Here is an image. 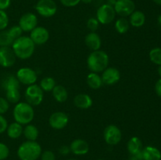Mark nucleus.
Segmentation results:
<instances>
[{
  "label": "nucleus",
  "mask_w": 161,
  "mask_h": 160,
  "mask_svg": "<svg viewBox=\"0 0 161 160\" xmlns=\"http://www.w3.org/2000/svg\"><path fill=\"white\" fill-rule=\"evenodd\" d=\"M9 155V149L7 145L0 142V160H4L7 158Z\"/></svg>",
  "instance_id": "f704fd0d"
},
{
  "label": "nucleus",
  "mask_w": 161,
  "mask_h": 160,
  "mask_svg": "<svg viewBox=\"0 0 161 160\" xmlns=\"http://www.w3.org/2000/svg\"><path fill=\"white\" fill-rule=\"evenodd\" d=\"M74 104L80 109H88L93 105V100L88 94L79 93L74 98Z\"/></svg>",
  "instance_id": "a211bd4d"
},
{
  "label": "nucleus",
  "mask_w": 161,
  "mask_h": 160,
  "mask_svg": "<svg viewBox=\"0 0 161 160\" xmlns=\"http://www.w3.org/2000/svg\"><path fill=\"white\" fill-rule=\"evenodd\" d=\"M16 77L20 82V83L26 85L28 86L36 84L38 78V75L36 71L28 67H21L19 69L16 74Z\"/></svg>",
  "instance_id": "1a4fd4ad"
},
{
  "label": "nucleus",
  "mask_w": 161,
  "mask_h": 160,
  "mask_svg": "<svg viewBox=\"0 0 161 160\" xmlns=\"http://www.w3.org/2000/svg\"><path fill=\"white\" fill-rule=\"evenodd\" d=\"M53 98L59 103H64L69 97V93L66 88L61 85H56L51 91Z\"/></svg>",
  "instance_id": "412c9836"
},
{
  "label": "nucleus",
  "mask_w": 161,
  "mask_h": 160,
  "mask_svg": "<svg viewBox=\"0 0 161 160\" xmlns=\"http://www.w3.org/2000/svg\"><path fill=\"white\" fill-rule=\"evenodd\" d=\"M61 4L66 7H74L81 2V0H60Z\"/></svg>",
  "instance_id": "4c0bfd02"
},
{
  "label": "nucleus",
  "mask_w": 161,
  "mask_h": 160,
  "mask_svg": "<svg viewBox=\"0 0 161 160\" xmlns=\"http://www.w3.org/2000/svg\"><path fill=\"white\" fill-rule=\"evenodd\" d=\"M8 32L10 35L11 37L13 38L14 41L17 39L20 38V36H22L24 31H22V29L20 28V27L19 25H14V26L11 27L9 30H8Z\"/></svg>",
  "instance_id": "2f4dec72"
},
{
  "label": "nucleus",
  "mask_w": 161,
  "mask_h": 160,
  "mask_svg": "<svg viewBox=\"0 0 161 160\" xmlns=\"http://www.w3.org/2000/svg\"><path fill=\"white\" fill-rule=\"evenodd\" d=\"M130 28V23L126 17H120L115 23V29L119 34H125Z\"/></svg>",
  "instance_id": "bb28decb"
},
{
  "label": "nucleus",
  "mask_w": 161,
  "mask_h": 160,
  "mask_svg": "<svg viewBox=\"0 0 161 160\" xmlns=\"http://www.w3.org/2000/svg\"><path fill=\"white\" fill-rule=\"evenodd\" d=\"M149 59L153 64L161 65V48L156 47L152 49L149 52Z\"/></svg>",
  "instance_id": "7c9ffc66"
},
{
  "label": "nucleus",
  "mask_w": 161,
  "mask_h": 160,
  "mask_svg": "<svg viewBox=\"0 0 161 160\" xmlns=\"http://www.w3.org/2000/svg\"><path fill=\"white\" fill-rule=\"evenodd\" d=\"M9 24V17L4 10H0V31L7 28Z\"/></svg>",
  "instance_id": "72a5a7b5"
},
{
  "label": "nucleus",
  "mask_w": 161,
  "mask_h": 160,
  "mask_svg": "<svg viewBox=\"0 0 161 160\" xmlns=\"http://www.w3.org/2000/svg\"><path fill=\"white\" fill-rule=\"evenodd\" d=\"M158 74H159V75H160V77L161 78V65L159 66V67H158Z\"/></svg>",
  "instance_id": "de8ad7c7"
},
{
  "label": "nucleus",
  "mask_w": 161,
  "mask_h": 160,
  "mask_svg": "<svg viewBox=\"0 0 161 160\" xmlns=\"http://www.w3.org/2000/svg\"><path fill=\"white\" fill-rule=\"evenodd\" d=\"M85 44L92 51L100 50L102 46V39L96 32H90L85 37Z\"/></svg>",
  "instance_id": "f3484780"
},
{
  "label": "nucleus",
  "mask_w": 161,
  "mask_h": 160,
  "mask_svg": "<svg viewBox=\"0 0 161 160\" xmlns=\"http://www.w3.org/2000/svg\"><path fill=\"white\" fill-rule=\"evenodd\" d=\"M6 99L9 103L11 104H17L20 102V89H12L6 90Z\"/></svg>",
  "instance_id": "c85d7f7f"
},
{
  "label": "nucleus",
  "mask_w": 161,
  "mask_h": 160,
  "mask_svg": "<svg viewBox=\"0 0 161 160\" xmlns=\"http://www.w3.org/2000/svg\"><path fill=\"white\" fill-rule=\"evenodd\" d=\"M16 56L19 59L26 60L31 57L36 50V45L29 36H20L11 45Z\"/></svg>",
  "instance_id": "f257e3e1"
},
{
  "label": "nucleus",
  "mask_w": 161,
  "mask_h": 160,
  "mask_svg": "<svg viewBox=\"0 0 161 160\" xmlns=\"http://www.w3.org/2000/svg\"><path fill=\"white\" fill-rule=\"evenodd\" d=\"M127 151L130 155H136L142 151V142L138 136H133L127 142Z\"/></svg>",
  "instance_id": "5701e85b"
},
{
  "label": "nucleus",
  "mask_w": 161,
  "mask_h": 160,
  "mask_svg": "<svg viewBox=\"0 0 161 160\" xmlns=\"http://www.w3.org/2000/svg\"><path fill=\"white\" fill-rule=\"evenodd\" d=\"M99 24H100V23L95 17H91L86 21V27L91 32H96V31L98 28Z\"/></svg>",
  "instance_id": "473e14b6"
},
{
  "label": "nucleus",
  "mask_w": 161,
  "mask_h": 160,
  "mask_svg": "<svg viewBox=\"0 0 161 160\" xmlns=\"http://www.w3.org/2000/svg\"><path fill=\"white\" fill-rule=\"evenodd\" d=\"M17 60L15 53L10 46H0V66L10 67Z\"/></svg>",
  "instance_id": "f8f14e48"
},
{
  "label": "nucleus",
  "mask_w": 161,
  "mask_h": 160,
  "mask_svg": "<svg viewBox=\"0 0 161 160\" xmlns=\"http://www.w3.org/2000/svg\"><path fill=\"white\" fill-rule=\"evenodd\" d=\"M14 40L8 32V30L0 31V46H11Z\"/></svg>",
  "instance_id": "c756f323"
},
{
  "label": "nucleus",
  "mask_w": 161,
  "mask_h": 160,
  "mask_svg": "<svg viewBox=\"0 0 161 160\" xmlns=\"http://www.w3.org/2000/svg\"><path fill=\"white\" fill-rule=\"evenodd\" d=\"M41 160H56V157H55L54 153L51 151H45V152H42L40 155Z\"/></svg>",
  "instance_id": "e433bc0d"
},
{
  "label": "nucleus",
  "mask_w": 161,
  "mask_h": 160,
  "mask_svg": "<svg viewBox=\"0 0 161 160\" xmlns=\"http://www.w3.org/2000/svg\"><path fill=\"white\" fill-rule=\"evenodd\" d=\"M102 73V75H101V77L103 84L112 86L117 83L120 80V72L114 67H108Z\"/></svg>",
  "instance_id": "2eb2a0df"
},
{
  "label": "nucleus",
  "mask_w": 161,
  "mask_h": 160,
  "mask_svg": "<svg viewBox=\"0 0 161 160\" xmlns=\"http://www.w3.org/2000/svg\"><path fill=\"white\" fill-rule=\"evenodd\" d=\"M104 140L108 145H116L122 139L120 129L115 125H108L105 127L103 133Z\"/></svg>",
  "instance_id": "6e6552de"
},
{
  "label": "nucleus",
  "mask_w": 161,
  "mask_h": 160,
  "mask_svg": "<svg viewBox=\"0 0 161 160\" xmlns=\"http://www.w3.org/2000/svg\"><path fill=\"white\" fill-rule=\"evenodd\" d=\"M155 90L157 95H158L160 97H161V78H160V79L156 83Z\"/></svg>",
  "instance_id": "a19ab883"
},
{
  "label": "nucleus",
  "mask_w": 161,
  "mask_h": 160,
  "mask_svg": "<svg viewBox=\"0 0 161 160\" xmlns=\"http://www.w3.org/2000/svg\"><path fill=\"white\" fill-rule=\"evenodd\" d=\"M69 116L63 111H56L49 118V124L51 128L60 130L67 126L69 124Z\"/></svg>",
  "instance_id": "9b49d317"
},
{
  "label": "nucleus",
  "mask_w": 161,
  "mask_h": 160,
  "mask_svg": "<svg viewBox=\"0 0 161 160\" xmlns=\"http://www.w3.org/2000/svg\"><path fill=\"white\" fill-rule=\"evenodd\" d=\"M39 130L37 127L31 123L25 125L23 130V134L27 141H36L37 138L39 137Z\"/></svg>",
  "instance_id": "393cba45"
},
{
  "label": "nucleus",
  "mask_w": 161,
  "mask_h": 160,
  "mask_svg": "<svg viewBox=\"0 0 161 160\" xmlns=\"http://www.w3.org/2000/svg\"><path fill=\"white\" fill-rule=\"evenodd\" d=\"M113 7L116 13L120 17H129L135 10V4L133 0H117Z\"/></svg>",
  "instance_id": "9d476101"
},
{
  "label": "nucleus",
  "mask_w": 161,
  "mask_h": 160,
  "mask_svg": "<svg viewBox=\"0 0 161 160\" xmlns=\"http://www.w3.org/2000/svg\"><path fill=\"white\" fill-rule=\"evenodd\" d=\"M143 160H161V152L153 146H147L142 151Z\"/></svg>",
  "instance_id": "6ab92c4d"
},
{
  "label": "nucleus",
  "mask_w": 161,
  "mask_h": 160,
  "mask_svg": "<svg viewBox=\"0 0 161 160\" xmlns=\"http://www.w3.org/2000/svg\"><path fill=\"white\" fill-rule=\"evenodd\" d=\"M97 160H104V159H101V158H99V159H97Z\"/></svg>",
  "instance_id": "3c124183"
},
{
  "label": "nucleus",
  "mask_w": 161,
  "mask_h": 160,
  "mask_svg": "<svg viewBox=\"0 0 161 160\" xmlns=\"http://www.w3.org/2000/svg\"><path fill=\"white\" fill-rule=\"evenodd\" d=\"M29 37L35 45H41L48 42L50 39V33L48 30L44 27L37 26L30 32Z\"/></svg>",
  "instance_id": "ddd939ff"
},
{
  "label": "nucleus",
  "mask_w": 161,
  "mask_h": 160,
  "mask_svg": "<svg viewBox=\"0 0 161 160\" xmlns=\"http://www.w3.org/2000/svg\"><path fill=\"white\" fill-rule=\"evenodd\" d=\"M129 23L130 25L135 28H140L143 26L146 22V15L143 12L140 10H135L130 16Z\"/></svg>",
  "instance_id": "aec40b11"
},
{
  "label": "nucleus",
  "mask_w": 161,
  "mask_h": 160,
  "mask_svg": "<svg viewBox=\"0 0 161 160\" xmlns=\"http://www.w3.org/2000/svg\"><path fill=\"white\" fill-rule=\"evenodd\" d=\"M68 160H77V159H75V158H71V159H68Z\"/></svg>",
  "instance_id": "8fccbe9b"
},
{
  "label": "nucleus",
  "mask_w": 161,
  "mask_h": 160,
  "mask_svg": "<svg viewBox=\"0 0 161 160\" xmlns=\"http://www.w3.org/2000/svg\"><path fill=\"white\" fill-rule=\"evenodd\" d=\"M93 0H81V2H83V3H86V4H89L92 2Z\"/></svg>",
  "instance_id": "a18cd8bd"
},
{
  "label": "nucleus",
  "mask_w": 161,
  "mask_h": 160,
  "mask_svg": "<svg viewBox=\"0 0 161 160\" xmlns=\"http://www.w3.org/2000/svg\"><path fill=\"white\" fill-rule=\"evenodd\" d=\"M13 115L15 122L22 125H26L31 123L34 119V108L27 102H18L14 107Z\"/></svg>",
  "instance_id": "7ed1b4c3"
},
{
  "label": "nucleus",
  "mask_w": 161,
  "mask_h": 160,
  "mask_svg": "<svg viewBox=\"0 0 161 160\" xmlns=\"http://www.w3.org/2000/svg\"><path fill=\"white\" fill-rule=\"evenodd\" d=\"M109 57L107 53L103 50L92 51L87 57L86 64L89 70L94 73H101L108 67Z\"/></svg>",
  "instance_id": "f03ea898"
},
{
  "label": "nucleus",
  "mask_w": 161,
  "mask_h": 160,
  "mask_svg": "<svg viewBox=\"0 0 161 160\" xmlns=\"http://www.w3.org/2000/svg\"><path fill=\"white\" fill-rule=\"evenodd\" d=\"M23 125L17 122H12L8 125L6 129V133L11 139H17L23 134Z\"/></svg>",
  "instance_id": "4be33fe9"
},
{
  "label": "nucleus",
  "mask_w": 161,
  "mask_h": 160,
  "mask_svg": "<svg viewBox=\"0 0 161 160\" xmlns=\"http://www.w3.org/2000/svg\"><path fill=\"white\" fill-rule=\"evenodd\" d=\"M20 82L14 75H8L3 82V87L5 90L12 89H20Z\"/></svg>",
  "instance_id": "a878e982"
},
{
  "label": "nucleus",
  "mask_w": 161,
  "mask_h": 160,
  "mask_svg": "<svg viewBox=\"0 0 161 160\" xmlns=\"http://www.w3.org/2000/svg\"><path fill=\"white\" fill-rule=\"evenodd\" d=\"M108 4H110V5H114L115 3H116V2L117 1V0H108Z\"/></svg>",
  "instance_id": "c03bdc74"
},
{
  "label": "nucleus",
  "mask_w": 161,
  "mask_h": 160,
  "mask_svg": "<svg viewBox=\"0 0 161 160\" xmlns=\"http://www.w3.org/2000/svg\"><path fill=\"white\" fill-rule=\"evenodd\" d=\"M43 90L39 85L33 84L28 86L25 89V97L26 102L32 107L39 106L43 100Z\"/></svg>",
  "instance_id": "39448f33"
},
{
  "label": "nucleus",
  "mask_w": 161,
  "mask_h": 160,
  "mask_svg": "<svg viewBox=\"0 0 161 160\" xmlns=\"http://www.w3.org/2000/svg\"><path fill=\"white\" fill-rule=\"evenodd\" d=\"M7 126V120L3 115H0V133H3L4 132H6Z\"/></svg>",
  "instance_id": "58836bf2"
},
{
  "label": "nucleus",
  "mask_w": 161,
  "mask_h": 160,
  "mask_svg": "<svg viewBox=\"0 0 161 160\" xmlns=\"http://www.w3.org/2000/svg\"><path fill=\"white\" fill-rule=\"evenodd\" d=\"M116 12L113 5L103 4L97 9L96 18L101 24H109L116 17Z\"/></svg>",
  "instance_id": "423d86ee"
},
{
  "label": "nucleus",
  "mask_w": 161,
  "mask_h": 160,
  "mask_svg": "<svg viewBox=\"0 0 161 160\" xmlns=\"http://www.w3.org/2000/svg\"><path fill=\"white\" fill-rule=\"evenodd\" d=\"M41 154L42 147L36 141H25L17 149V156L20 160H37Z\"/></svg>",
  "instance_id": "20e7f679"
},
{
  "label": "nucleus",
  "mask_w": 161,
  "mask_h": 160,
  "mask_svg": "<svg viewBox=\"0 0 161 160\" xmlns=\"http://www.w3.org/2000/svg\"><path fill=\"white\" fill-rule=\"evenodd\" d=\"M9 108V103L4 97H0V115H3L7 112Z\"/></svg>",
  "instance_id": "c9c22d12"
},
{
  "label": "nucleus",
  "mask_w": 161,
  "mask_h": 160,
  "mask_svg": "<svg viewBox=\"0 0 161 160\" xmlns=\"http://www.w3.org/2000/svg\"><path fill=\"white\" fill-rule=\"evenodd\" d=\"M71 152L76 155H86L89 152V144L85 140L75 139L71 143L70 146Z\"/></svg>",
  "instance_id": "dca6fc26"
},
{
  "label": "nucleus",
  "mask_w": 161,
  "mask_h": 160,
  "mask_svg": "<svg viewBox=\"0 0 161 160\" xmlns=\"http://www.w3.org/2000/svg\"><path fill=\"white\" fill-rule=\"evenodd\" d=\"M36 12L42 17H53L58 10V6L53 0H39L35 6Z\"/></svg>",
  "instance_id": "0eeeda50"
},
{
  "label": "nucleus",
  "mask_w": 161,
  "mask_h": 160,
  "mask_svg": "<svg viewBox=\"0 0 161 160\" xmlns=\"http://www.w3.org/2000/svg\"><path fill=\"white\" fill-rule=\"evenodd\" d=\"M158 24H159V25L161 27V15H160L158 17Z\"/></svg>",
  "instance_id": "09e8293b"
},
{
  "label": "nucleus",
  "mask_w": 161,
  "mask_h": 160,
  "mask_svg": "<svg viewBox=\"0 0 161 160\" xmlns=\"http://www.w3.org/2000/svg\"><path fill=\"white\" fill-rule=\"evenodd\" d=\"M153 1L157 5L161 6V0H153Z\"/></svg>",
  "instance_id": "49530a36"
},
{
  "label": "nucleus",
  "mask_w": 161,
  "mask_h": 160,
  "mask_svg": "<svg viewBox=\"0 0 161 160\" xmlns=\"http://www.w3.org/2000/svg\"><path fill=\"white\" fill-rule=\"evenodd\" d=\"M56 85V81H55L54 78L49 76L45 77V78H42L40 81V83H39V86H40L41 89L43 90V92L44 91H45V92H50V91H52Z\"/></svg>",
  "instance_id": "cd10ccee"
},
{
  "label": "nucleus",
  "mask_w": 161,
  "mask_h": 160,
  "mask_svg": "<svg viewBox=\"0 0 161 160\" xmlns=\"http://www.w3.org/2000/svg\"><path fill=\"white\" fill-rule=\"evenodd\" d=\"M86 83L88 86L93 89H98L103 85L102 77L98 73L91 72L86 77Z\"/></svg>",
  "instance_id": "b1692460"
},
{
  "label": "nucleus",
  "mask_w": 161,
  "mask_h": 160,
  "mask_svg": "<svg viewBox=\"0 0 161 160\" xmlns=\"http://www.w3.org/2000/svg\"><path fill=\"white\" fill-rule=\"evenodd\" d=\"M59 152H60V153L62 154V155H67V154H69V152H71L70 147H68V146H66V145H63L60 147Z\"/></svg>",
  "instance_id": "79ce46f5"
},
{
  "label": "nucleus",
  "mask_w": 161,
  "mask_h": 160,
  "mask_svg": "<svg viewBox=\"0 0 161 160\" xmlns=\"http://www.w3.org/2000/svg\"><path fill=\"white\" fill-rule=\"evenodd\" d=\"M11 0H0V10H6L9 7Z\"/></svg>",
  "instance_id": "ea45409f"
},
{
  "label": "nucleus",
  "mask_w": 161,
  "mask_h": 160,
  "mask_svg": "<svg viewBox=\"0 0 161 160\" xmlns=\"http://www.w3.org/2000/svg\"><path fill=\"white\" fill-rule=\"evenodd\" d=\"M38 18L32 13H26L20 17L19 20V26L24 32H31L37 27Z\"/></svg>",
  "instance_id": "4468645a"
},
{
  "label": "nucleus",
  "mask_w": 161,
  "mask_h": 160,
  "mask_svg": "<svg viewBox=\"0 0 161 160\" xmlns=\"http://www.w3.org/2000/svg\"><path fill=\"white\" fill-rule=\"evenodd\" d=\"M127 160H143L142 153L141 152L139 153L136 154V155H130V158Z\"/></svg>",
  "instance_id": "37998d69"
}]
</instances>
